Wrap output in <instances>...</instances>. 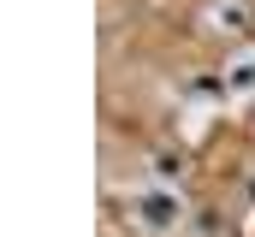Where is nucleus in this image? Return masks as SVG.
<instances>
[{
    "mask_svg": "<svg viewBox=\"0 0 255 237\" xmlns=\"http://www.w3.org/2000/svg\"><path fill=\"white\" fill-rule=\"evenodd\" d=\"M142 220H148V226H154V232H166V226H178V220H184V214H178V208H172V202H166V196H148V202H142Z\"/></svg>",
    "mask_w": 255,
    "mask_h": 237,
    "instance_id": "1",
    "label": "nucleus"
},
{
    "mask_svg": "<svg viewBox=\"0 0 255 237\" xmlns=\"http://www.w3.org/2000/svg\"><path fill=\"white\" fill-rule=\"evenodd\" d=\"M178 172H184V160H172V154H160V160H154V178H160V184H172Z\"/></svg>",
    "mask_w": 255,
    "mask_h": 237,
    "instance_id": "2",
    "label": "nucleus"
}]
</instances>
